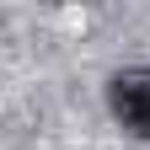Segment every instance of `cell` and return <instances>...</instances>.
I'll return each instance as SVG.
<instances>
[{"label":"cell","mask_w":150,"mask_h":150,"mask_svg":"<svg viewBox=\"0 0 150 150\" xmlns=\"http://www.w3.org/2000/svg\"><path fill=\"white\" fill-rule=\"evenodd\" d=\"M107 107L134 139H150V70H123L107 86Z\"/></svg>","instance_id":"1"}]
</instances>
